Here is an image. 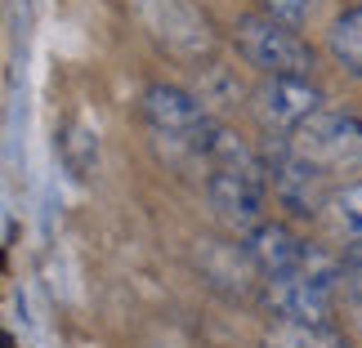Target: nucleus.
Here are the masks:
<instances>
[{
	"label": "nucleus",
	"mask_w": 362,
	"mask_h": 348,
	"mask_svg": "<svg viewBox=\"0 0 362 348\" xmlns=\"http://www.w3.org/2000/svg\"><path fill=\"white\" fill-rule=\"evenodd\" d=\"M233 45L264 76H313L317 67V54L300 36V27L273 18V13H242L233 23Z\"/></svg>",
	"instance_id": "f257e3e1"
},
{
	"label": "nucleus",
	"mask_w": 362,
	"mask_h": 348,
	"mask_svg": "<svg viewBox=\"0 0 362 348\" xmlns=\"http://www.w3.org/2000/svg\"><path fill=\"white\" fill-rule=\"evenodd\" d=\"M291 152L313 161L327 179L362 170V116L349 107H322L286 138Z\"/></svg>",
	"instance_id": "f03ea898"
},
{
	"label": "nucleus",
	"mask_w": 362,
	"mask_h": 348,
	"mask_svg": "<svg viewBox=\"0 0 362 348\" xmlns=\"http://www.w3.org/2000/svg\"><path fill=\"white\" fill-rule=\"evenodd\" d=\"M264 174H269V192L277 197V205L300 219H313L331 205V188L327 174L313 161H304L300 152L286 148V138H277V148L264 152Z\"/></svg>",
	"instance_id": "7ed1b4c3"
},
{
	"label": "nucleus",
	"mask_w": 362,
	"mask_h": 348,
	"mask_svg": "<svg viewBox=\"0 0 362 348\" xmlns=\"http://www.w3.org/2000/svg\"><path fill=\"white\" fill-rule=\"evenodd\" d=\"M144 121L152 125V134L170 138V143H188V148H202L206 130L215 125L197 94H188L184 85H165V80L144 90Z\"/></svg>",
	"instance_id": "20e7f679"
},
{
	"label": "nucleus",
	"mask_w": 362,
	"mask_h": 348,
	"mask_svg": "<svg viewBox=\"0 0 362 348\" xmlns=\"http://www.w3.org/2000/svg\"><path fill=\"white\" fill-rule=\"evenodd\" d=\"M327 107V94L309 76H264L255 90V112L273 134L291 138L313 112Z\"/></svg>",
	"instance_id": "39448f33"
},
{
	"label": "nucleus",
	"mask_w": 362,
	"mask_h": 348,
	"mask_svg": "<svg viewBox=\"0 0 362 348\" xmlns=\"http://www.w3.org/2000/svg\"><path fill=\"white\" fill-rule=\"evenodd\" d=\"M139 9H144L148 32L170 54H179V59H202V54H211L215 32H211L206 13L192 5V0H144Z\"/></svg>",
	"instance_id": "423d86ee"
},
{
	"label": "nucleus",
	"mask_w": 362,
	"mask_h": 348,
	"mask_svg": "<svg viewBox=\"0 0 362 348\" xmlns=\"http://www.w3.org/2000/svg\"><path fill=\"white\" fill-rule=\"evenodd\" d=\"M206 201L224 224L250 232L264 224V201H269V174L264 170H211L206 174Z\"/></svg>",
	"instance_id": "0eeeda50"
},
{
	"label": "nucleus",
	"mask_w": 362,
	"mask_h": 348,
	"mask_svg": "<svg viewBox=\"0 0 362 348\" xmlns=\"http://www.w3.org/2000/svg\"><path fill=\"white\" fill-rule=\"evenodd\" d=\"M336 282H317V277L291 272V277H273L264 282V304L277 322H313V326H331L336 317Z\"/></svg>",
	"instance_id": "6e6552de"
},
{
	"label": "nucleus",
	"mask_w": 362,
	"mask_h": 348,
	"mask_svg": "<svg viewBox=\"0 0 362 348\" xmlns=\"http://www.w3.org/2000/svg\"><path fill=\"white\" fill-rule=\"evenodd\" d=\"M242 246H246V255H250V263H255V272L264 277V282L300 272L304 250H309V241H304L291 224H282V219H264V224H255L246 232Z\"/></svg>",
	"instance_id": "1a4fd4ad"
},
{
	"label": "nucleus",
	"mask_w": 362,
	"mask_h": 348,
	"mask_svg": "<svg viewBox=\"0 0 362 348\" xmlns=\"http://www.w3.org/2000/svg\"><path fill=\"white\" fill-rule=\"evenodd\" d=\"M54 152H59L63 170L72 179H90L94 170H99V134H94L86 121L59 125V134H54Z\"/></svg>",
	"instance_id": "9d476101"
},
{
	"label": "nucleus",
	"mask_w": 362,
	"mask_h": 348,
	"mask_svg": "<svg viewBox=\"0 0 362 348\" xmlns=\"http://www.w3.org/2000/svg\"><path fill=\"white\" fill-rule=\"evenodd\" d=\"M259 348H349V340L336 326H313V322H273L264 326Z\"/></svg>",
	"instance_id": "9b49d317"
},
{
	"label": "nucleus",
	"mask_w": 362,
	"mask_h": 348,
	"mask_svg": "<svg viewBox=\"0 0 362 348\" xmlns=\"http://www.w3.org/2000/svg\"><path fill=\"white\" fill-rule=\"evenodd\" d=\"M327 54L336 59V67H344L349 76L362 80V5H349L331 18L327 32Z\"/></svg>",
	"instance_id": "f8f14e48"
},
{
	"label": "nucleus",
	"mask_w": 362,
	"mask_h": 348,
	"mask_svg": "<svg viewBox=\"0 0 362 348\" xmlns=\"http://www.w3.org/2000/svg\"><path fill=\"white\" fill-rule=\"evenodd\" d=\"M331 210H336V228L349 236V246L362 241V179L344 184L336 197H331Z\"/></svg>",
	"instance_id": "ddd939ff"
},
{
	"label": "nucleus",
	"mask_w": 362,
	"mask_h": 348,
	"mask_svg": "<svg viewBox=\"0 0 362 348\" xmlns=\"http://www.w3.org/2000/svg\"><path fill=\"white\" fill-rule=\"evenodd\" d=\"M340 290H344V299H349V304H358V308H362V241L349 246V255H344Z\"/></svg>",
	"instance_id": "4468645a"
},
{
	"label": "nucleus",
	"mask_w": 362,
	"mask_h": 348,
	"mask_svg": "<svg viewBox=\"0 0 362 348\" xmlns=\"http://www.w3.org/2000/svg\"><path fill=\"white\" fill-rule=\"evenodd\" d=\"M317 0H264V13H273V18H282L291 27H304L313 18Z\"/></svg>",
	"instance_id": "2eb2a0df"
}]
</instances>
